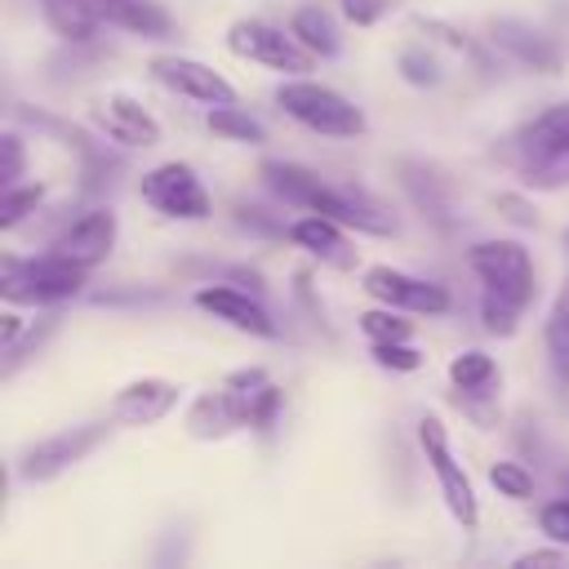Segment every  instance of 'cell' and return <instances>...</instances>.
Returning a JSON list of instances; mask_svg holds the SVG:
<instances>
[{
  "label": "cell",
  "mask_w": 569,
  "mask_h": 569,
  "mask_svg": "<svg viewBox=\"0 0 569 569\" xmlns=\"http://www.w3.org/2000/svg\"><path fill=\"white\" fill-rule=\"evenodd\" d=\"M467 267L480 280V320L489 333L511 338L525 307L533 302V258L520 240H476Z\"/></svg>",
  "instance_id": "obj_1"
},
{
  "label": "cell",
  "mask_w": 569,
  "mask_h": 569,
  "mask_svg": "<svg viewBox=\"0 0 569 569\" xmlns=\"http://www.w3.org/2000/svg\"><path fill=\"white\" fill-rule=\"evenodd\" d=\"M493 160L533 191L569 187V102H551L498 138Z\"/></svg>",
  "instance_id": "obj_2"
},
{
  "label": "cell",
  "mask_w": 569,
  "mask_h": 569,
  "mask_svg": "<svg viewBox=\"0 0 569 569\" xmlns=\"http://www.w3.org/2000/svg\"><path fill=\"white\" fill-rule=\"evenodd\" d=\"M276 107L293 124H302L320 138H360L365 133V111L311 76H284L276 84Z\"/></svg>",
  "instance_id": "obj_3"
},
{
  "label": "cell",
  "mask_w": 569,
  "mask_h": 569,
  "mask_svg": "<svg viewBox=\"0 0 569 569\" xmlns=\"http://www.w3.org/2000/svg\"><path fill=\"white\" fill-rule=\"evenodd\" d=\"M89 271L58 258L53 249H44L40 258H13L4 253L0 262V293L9 307H58L67 298H76L84 289Z\"/></svg>",
  "instance_id": "obj_4"
},
{
  "label": "cell",
  "mask_w": 569,
  "mask_h": 569,
  "mask_svg": "<svg viewBox=\"0 0 569 569\" xmlns=\"http://www.w3.org/2000/svg\"><path fill=\"white\" fill-rule=\"evenodd\" d=\"M107 431H111V413H107L102 422H76V427H58V431H49V436L31 440V445L18 453L13 476H18V480H27V485L53 480V476H62L67 467H76L80 458H89V453H93V449L107 440Z\"/></svg>",
  "instance_id": "obj_5"
},
{
  "label": "cell",
  "mask_w": 569,
  "mask_h": 569,
  "mask_svg": "<svg viewBox=\"0 0 569 569\" xmlns=\"http://www.w3.org/2000/svg\"><path fill=\"white\" fill-rule=\"evenodd\" d=\"M418 445H422V458H427V467H431V476H436V485H440V498H445L449 516H453L462 529H476V525H480L476 485H471V476L462 471V462L453 458L449 431H445V422H440L436 413H422V418H418Z\"/></svg>",
  "instance_id": "obj_6"
},
{
  "label": "cell",
  "mask_w": 569,
  "mask_h": 569,
  "mask_svg": "<svg viewBox=\"0 0 569 569\" xmlns=\"http://www.w3.org/2000/svg\"><path fill=\"white\" fill-rule=\"evenodd\" d=\"M227 49L244 62H258L280 76H307L316 67V53L284 27H271L262 18H240L227 27Z\"/></svg>",
  "instance_id": "obj_7"
},
{
  "label": "cell",
  "mask_w": 569,
  "mask_h": 569,
  "mask_svg": "<svg viewBox=\"0 0 569 569\" xmlns=\"http://www.w3.org/2000/svg\"><path fill=\"white\" fill-rule=\"evenodd\" d=\"M138 196H142L147 209H156L160 218H173V222H204L213 213V200H209L204 182L182 160H164V164L147 169L138 178Z\"/></svg>",
  "instance_id": "obj_8"
},
{
  "label": "cell",
  "mask_w": 569,
  "mask_h": 569,
  "mask_svg": "<svg viewBox=\"0 0 569 569\" xmlns=\"http://www.w3.org/2000/svg\"><path fill=\"white\" fill-rule=\"evenodd\" d=\"M360 289H365L373 302H382V307H400V311H409V316H445V311L453 307V298H449L445 284L422 280V276H409V271L387 267V262L365 267Z\"/></svg>",
  "instance_id": "obj_9"
},
{
  "label": "cell",
  "mask_w": 569,
  "mask_h": 569,
  "mask_svg": "<svg viewBox=\"0 0 569 569\" xmlns=\"http://www.w3.org/2000/svg\"><path fill=\"white\" fill-rule=\"evenodd\" d=\"M147 71H151V80L160 84V89H169V93H178V98H187V102H200V107H231L236 102V89H231V80H222L209 62H200V58H187V53H156L151 62H147Z\"/></svg>",
  "instance_id": "obj_10"
},
{
  "label": "cell",
  "mask_w": 569,
  "mask_h": 569,
  "mask_svg": "<svg viewBox=\"0 0 569 569\" xmlns=\"http://www.w3.org/2000/svg\"><path fill=\"white\" fill-rule=\"evenodd\" d=\"M116 231H120L116 213H111L107 204H98V209H84L80 218H71V222L49 240V249H53L58 258H67V262L93 271V267H102V262L111 258Z\"/></svg>",
  "instance_id": "obj_11"
},
{
  "label": "cell",
  "mask_w": 569,
  "mask_h": 569,
  "mask_svg": "<svg viewBox=\"0 0 569 569\" xmlns=\"http://www.w3.org/2000/svg\"><path fill=\"white\" fill-rule=\"evenodd\" d=\"M200 311H209L213 320L240 329V333H253V338H280V325L271 320V311L262 307V298L253 289H236V284H200L196 298H191Z\"/></svg>",
  "instance_id": "obj_12"
},
{
  "label": "cell",
  "mask_w": 569,
  "mask_h": 569,
  "mask_svg": "<svg viewBox=\"0 0 569 569\" xmlns=\"http://www.w3.org/2000/svg\"><path fill=\"white\" fill-rule=\"evenodd\" d=\"M311 213H329L338 218L347 231H360V236H396V213L365 187H347V182H329L320 204Z\"/></svg>",
  "instance_id": "obj_13"
},
{
  "label": "cell",
  "mask_w": 569,
  "mask_h": 569,
  "mask_svg": "<svg viewBox=\"0 0 569 569\" xmlns=\"http://www.w3.org/2000/svg\"><path fill=\"white\" fill-rule=\"evenodd\" d=\"M178 400H182V382H173V378H133L111 396L107 413H111L116 427H151V422L169 418Z\"/></svg>",
  "instance_id": "obj_14"
},
{
  "label": "cell",
  "mask_w": 569,
  "mask_h": 569,
  "mask_svg": "<svg viewBox=\"0 0 569 569\" xmlns=\"http://www.w3.org/2000/svg\"><path fill=\"white\" fill-rule=\"evenodd\" d=\"M489 44L502 49L507 58H516L520 67L542 71V76H556L565 67L560 44L547 31H538L533 22H525V18H493L489 22Z\"/></svg>",
  "instance_id": "obj_15"
},
{
  "label": "cell",
  "mask_w": 569,
  "mask_h": 569,
  "mask_svg": "<svg viewBox=\"0 0 569 569\" xmlns=\"http://www.w3.org/2000/svg\"><path fill=\"white\" fill-rule=\"evenodd\" d=\"M89 120H93L111 142H120V147H156V142H160V120H156L142 102H133L129 93H107V98L89 111Z\"/></svg>",
  "instance_id": "obj_16"
},
{
  "label": "cell",
  "mask_w": 569,
  "mask_h": 569,
  "mask_svg": "<svg viewBox=\"0 0 569 569\" xmlns=\"http://www.w3.org/2000/svg\"><path fill=\"white\" fill-rule=\"evenodd\" d=\"M182 427H187V436H196V440H227L231 431H244V427H249V409H244V400H240L231 387L200 391V396L187 405Z\"/></svg>",
  "instance_id": "obj_17"
},
{
  "label": "cell",
  "mask_w": 569,
  "mask_h": 569,
  "mask_svg": "<svg viewBox=\"0 0 569 569\" xmlns=\"http://www.w3.org/2000/svg\"><path fill=\"white\" fill-rule=\"evenodd\" d=\"M396 169H400V187H405V196L413 200V209H418L422 218H431L440 231H449V227H453V204H449L445 178H440L431 164H422V160H400Z\"/></svg>",
  "instance_id": "obj_18"
},
{
  "label": "cell",
  "mask_w": 569,
  "mask_h": 569,
  "mask_svg": "<svg viewBox=\"0 0 569 569\" xmlns=\"http://www.w3.org/2000/svg\"><path fill=\"white\" fill-rule=\"evenodd\" d=\"M289 240L298 249H307L311 258L320 262H333V267H351V253H347V227L329 213H311L302 209V218L289 222Z\"/></svg>",
  "instance_id": "obj_19"
},
{
  "label": "cell",
  "mask_w": 569,
  "mask_h": 569,
  "mask_svg": "<svg viewBox=\"0 0 569 569\" xmlns=\"http://www.w3.org/2000/svg\"><path fill=\"white\" fill-rule=\"evenodd\" d=\"M258 173H262L267 191L280 196L289 209H316L320 196H325V187H329V178H320L316 169L293 164V160H267Z\"/></svg>",
  "instance_id": "obj_20"
},
{
  "label": "cell",
  "mask_w": 569,
  "mask_h": 569,
  "mask_svg": "<svg viewBox=\"0 0 569 569\" xmlns=\"http://www.w3.org/2000/svg\"><path fill=\"white\" fill-rule=\"evenodd\" d=\"M102 22L120 27V31H133V36H147V40H160L173 31V18L164 4L156 0H93Z\"/></svg>",
  "instance_id": "obj_21"
},
{
  "label": "cell",
  "mask_w": 569,
  "mask_h": 569,
  "mask_svg": "<svg viewBox=\"0 0 569 569\" xmlns=\"http://www.w3.org/2000/svg\"><path fill=\"white\" fill-rule=\"evenodd\" d=\"M36 4H40L44 22L58 31V40H67V44H84L102 27V13L93 0H36Z\"/></svg>",
  "instance_id": "obj_22"
},
{
  "label": "cell",
  "mask_w": 569,
  "mask_h": 569,
  "mask_svg": "<svg viewBox=\"0 0 569 569\" xmlns=\"http://www.w3.org/2000/svg\"><path fill=\"white\" fill-rule=\"evenodd\" d=\"M289 31L316 53V58H333L342 49V31H338V18L320 4H302L293 18H289Z\"/></svg>",
  "instance_id": "obj_23"
},
{
  "label": "cell",
  "mask_w": 569,
  "mask_h": 569,
  "mask_svg": "<svg viewBox=\"0 0 569 569\" xmlns=\"http://www.w3.org/2000/svg\"><path fill=\"white\" fill-rule=\"evenodd\" d=\"M449 382H453L458 391H485V396H493L498 382H502V373H498V365H493L489 351L467 347V351H458V356L449 360Z\"/></svg>",
  "instance_id": "obj_24"
},
{
  "label": "cell",
  "mask_w": 569,
  "mask_h": 569,
  "mask_svg": "<svg viewBox=\"0 0 569 569\" xmlns=\"http://www.w3.org/2000/svg\"><path fill=\"white\" fill-rule=\"evenodd\" d=\"M542 333H547V351H551L556 378L569 382V276H565L560 293H556V302H551V311H547Z\"/></svg>",
  "instance_id": "obj_25"
},
{
  "label": "cell",
  "mask_w": 569,
  "mask_h": 569,
  "mask_svg": "<svg viewBox=\"0 0 569 569\" xmlns=\"http://www.w3.org/2000/svg\"><path fill=\"white\" fill-rule=\"evenodd\" d=\"M360 320V333L369 338V342H409L413 338V320H409V311H400V307H369V311H360L356 316Z\"/></svg>",
  "instance_id": "obj_26"
},
{
  "label": "cell",
  "mask_w": 569,
  "mask_h": 569,
  "mask_svg": "<svg viewBox=\"0 0 569 569\" xmlns=\"http://www.w3.org/2000/svg\"><path fill=\"white\" fill-rule=\"evenodd\" d=\"M204 124H209L218 138H231V142H249V147L267 142V129H262V124H258L249 111H240L236 102H231V107H209Z\"/></svg>",
  "instance_id": "obj_27"
},
{
  "label": "cell",
  "mask_w": 569,
  "mask_h": 569,
  "mask_svg": "<svg viewBox=\"0 0 569 569\" xmlns=\"http://www.w3.org/2000/svg\"><path fill=\"white\" fill-rule=\"evenodd\" d=\"M413 27H418L427 40H440V44H449L453 53H462L471 67H489V53H485V49H480L471 36H462L458 27H449V22H440V18H418Z\"/></svg>",
  "instance_id": "obj_28"
},
{
  "label": "cell",
  "mask_w": 569,
  "mask_h": 569,
  "mask_svg": "<svg viewBox=\"0 0 569 569\" xmlns=\"http://www.w3.org/2000/svg\"><path fill=\"white\" fill-rule=\"evenodd\" d=\"M44 200V187L40 182H18V187H4V200H0V231H13L27 213H36V204Z\"/></svg>",
  "instance_id": "obj_29"
},
{
  "label": "cell",
  "mask_w": 569,
  "mask_h": 569,
  "mask_svg": "<svg viewBox=\"0 0 569 569\" xmlns=\"http://www.w3.org/2000/svg\"><path fill=\"white\" fill-rule=\"evenodd\" d=\"M489 485H493L502 498H511V502H525V498L533 493V476H529V467H525V462H511V458L489 462Z\"/></svg>",
  "instance_id": "obj_30"
},
{
  "label": "cell",
  "mask_w": 569,
  "mask_h": 569,
  "mask_svg": "<svg viewBox=\"0 0 569 569\" xmlns=\"http://www.w3.org/2000/svg\"><path fill=\"white\" fill-rule=\"evenodd\" d=\"M53 329H58V316L31 320V325H27V333H22L13 347H4V378H13V373H18V365L27 360V351H40V342H44Z\"/></svg>",
  "instance_id": "obj_31"
},
{
  "label": "cell",
  "mask_w": 569,
  "mask_h": 569,
  "mask_svg": "<svg viewBox=\"0 0 569 569\" xmlns=\"http://www.w3.org/2000/svg\"><path fill=\"white\" fill-rule=\"evenodd\" d=\"M369 356H373L378 369H391V373H413V369H422V351L409 347V342H373Z\"/></svg>",
  "instance_id": "obj_32"
},
{
  "label": "cell",
  "mask_w": 569,
  "mask_h": 569,
  "mask_svg": "<svg viewBox=\"0 0 569 569\" xmlns=\"http://www.w3.org/2000/svg\"><path fill=\"white\" fill-rule=\"evenodd\" d=\"M538 529H542V538L569 547V498H551V502H542V507H538Z\"/></svg>",
  "instance_id": "obj_33"
},
{
  "label": "cell",
  "mask_w": 569,
  "mask_h": 569,
  "mask_svg": "<svg viewBox=\"0 0 569 569\" xmlns=\"http://www.w3.org/2000/svg\"><path fill=\"white\" fill-rule=\"evenodd\" d=\"M396 67H400V76H405L409 84H436V80H440V67H436V58H431L427 49H405Z\"/></svg>",
  "instance_id": "obj_34"
},
{
  "label": "cell",
  "mask_w": 569,
  "mask_h": 569,
  "mask_svg": "<svg viewBox=\"0 0 569 569\" xmlns=\"http://www.w3.org/2000/svg\"><path fill=\"white\" fill-rule=\"evenodd\" d=\"M493 209H498L507 222H516V227H533V222H538L533 204H529L520 191H498V196H493Z\"/></svg>",
  "instance_id": "obj_35"
},
{
  "label": "cell",
  "mask_w": 569,
  "mask_h": 569,
  "mask_svg": "<svg viewBox=\"0 0 569 569\" xmlns=\"http://www.w3.org/2000/svg\"><path fill=\"white\" fill-rule=\"evenodd\" d=\"M236 222H240L244 231H258V236H289L284 222H276L267 209H253V204H236Z\"/></svg>",
  "instance_id": "obj_36"
},
{
  "label": "cell",
  "mask_w": 569,
  "mask_h": 569,
  "mask_svg": "<svg viewBox=\"0 0 569 569\" xmlns=\"http://www.w3.org/2000/svg\"><path fill=\"white\" fill-rule=\"evenodd\" d=\"M396 0H342V18L356 22V27H373Z\"/></svg>",
  "instance_id": "obj_37"
},
{
  "label": "cell",
  "mask_w": 569,
  "mask_h": 569,
  "mask_svg": "<svg viewBox=\"0 0 569 569\" xmlns=\"http://www.w3.org/2000/svg\"><path fill=\"white\" fill-rule=\"evenodd\" d=\"M0 147H4V169H0V182H4V187H18V182H22V138L9 129V133L0 138Z\"/></svg>",
  "instance_id": "obj_38"
},
{
  "label": "cell",
  "mask_w": 569,
  "mask_h": 569,
  "mask_svg": "<svg viewBox=\"0 0 569 569\" xmlns=\"http://www.w3.org/2000/svg\"><path fill=\"white\" fill-rule=\"evenodd\" d=\"M516 565H520V569H525V565H569V547H565V542H556V547H533V551H520Z\"/></svg>",
  "instance_id": "obj_39"
},
{
  "label": "cell",
  "mask_w": 569,
  "mask_h": 569,
  "mask_svg": "<svg viewBox=\"0 0 569 569\" xmlns=\"http://www.w3.org/2000/svg\"><path fill=\"white\" fill-rule=\"evenodd\" d=\"M27 325H31V320H22L18 311H4V316H0V351L13 347V342L27 333Z\"/></svg>",
  "instance_id": "obj_40"
}]
</instances>
